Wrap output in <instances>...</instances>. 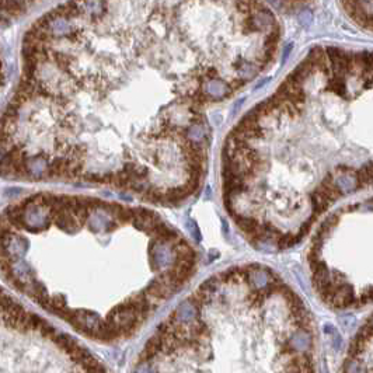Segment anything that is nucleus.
Masks as SVG:
<instances>
[{
	"label": "nucleus",
	"instance_id": "10",
	"mask_svg": "<svg viewBox=\"0 0 373 373\" xmlns=\"http://www.w3.org/2000/svg\"><path fill=\"white\" fill-rule=\"evenodd\" d=\"M245 83H247V82H245V80H243V79H236V80L233 82V84L230 86V88H232V90H237V88L243 87Z\"/></svg>",
	"mask_w": 373,
	"mask_h": 373
},
{
	"label": "nucleus",
	"instance_id": "1",
	"mask_svg": "<svg viewBox=\"0 0 373 373\" xmlns=\"http://www.w3.org/2000/svg\"><path fill=\"white\" fill-rule=\"evenodd\" d=\"M132 373H320L302 296L263 264L204 279L160 321Z\"/></svg>",
	"mask_w": 373,
	"mask_h": 373
},
{
	"label": "nucleus",
	"instance_id": "2",
	"mask_svg": "<svg viewBox=\"0 0 373 373\" xmlns=\"http://www.w3.org/2000/svg\"><path fill=\"white\" fill-rule=\"evenodd\" d=\"M355 209L350 204L323 219L306 253L312 285L331 309H359L372 300V208L361 219Z\"/></svg>",
	"mask_w": 373,
	"mask_h": 373
},
{
	"label": "nucleus",
	"instance_id": "12",
	"mask_svg": "<svg viewBox=\"0 0 373 373\" xmlns=\"http://www.w3.org/2000/svg\"><path fill=\"white\" fill-rule=\"evenodd\" d=\"M292 48H293V45H292V44H289V45L286 47V49L284 51V60H286V58L289 56V52L292 51Z\"/></svg>",
	"mask_w": 373,
	"mask_h": 373
},
{
	"label": "nucleus",
	"instance_id": "9",
	"mask_svg": "<svg viewBox=\"0 0 373 373\" xmlns=\"http://www.w3.org/2000/svg\"><path fill=\"white\" fill-rule=\"evenodd\" d=\"M312 20H313V14L309 10H303V12L299 14V21H300V24H303V25L310 24Z\"/></svg>",
	"mask_w": 373,
	"mask_h": 373
},
{
	"label": "nucleus",
	"instance_id": "11",
	"mask_svg": "<svg viewBox=\"0 0 373 373\" xmlns=\"http://www.w3.org/2000/svg\"><path fill=\"white\" fill-rule=\"evenodd\" d=\"M268 3H271L275 9H282V7L285 6V2L286 0H267Z\"/></svg>",
	"mask_w": 373,
	"mask_h": 373
},
{
	"label": "nucleus",
	"instance_id": "8",
	"mask_svg": "<svg viewBox=\"0 0 373 373\" xmlns=\"http://www.w3.org/2000/svg\"><path fill=\"white\" fill-rule=\"evenodd\" d=\"M84 5L87 7V10H90V12L94 13V14H99V13L103 12V9H104L101 0H86Z\"/></svg>",
	"mask_w": 373,
	"mask_h": 373
},
{
	"label": "nucleus",
	"instance_id": "13",
	"mask_svg": "<svg viewBox=\"0 0 373 373\" xmlns=\"http://www.w3.org/2000/svg\"><path fill=\"white\" fill-rule=\"evenodd\" d=\"M13 2H14L16 5H18V6L21 7V5H23V3H24V2H25V0H13Z\"/></svg>",
	"mask_w": 373,
	"mask_h": 373
},
{
	"label": "nucleus",
	"instance_id": "6",
	"mask_svg": "<svg viewBox=\"0 0 373 373\" xmlns=\"http://www.w3.org/2000/svg\"><path fill=\"white\" fill-rule=\"evenodd\" d=\"M205 136V131L201 123H193L186 129V139L191 142H202Z\"/></svg>",
	"mask_w": 373,
	"mask_h": 373
},
{
	"label": "nucleus",
	"instance_id": "3",
	"mask_svg": "<svg viewBox=\"0 0 373 373\" xmlns=\"http://www.w3.org/2000/svg\"><path fill=\"white\" fill-rule=\"evenodd\" d=\"M372 319L359 327L351 341L341 373H372Z\"/></svg>",
	"mask_w": 373,
	"mask_h": 373
},
{
	"label": "nucleus",
	"instance_id": "7",
	"mask_svg": "<svg viewBox=\"0 0 373 373\" xmlns=\"http://www.w3.org/2000/svg\"><path fill=\"white\" fill-rule=\"evenodd\" d=\"M237 73H239L240 79H243V80L247 82L250 77L256 76L258 73V68L251 64H243L240 68H237Z\"/></svg>",
	"mask_w": 373,
	"mask_h": 373
},
{
	"label": "nucleus",
	"instance_id": "4",
	"mask_svg": "<svg viewBox=\"0 0 373 373\" xmlns=\"http://www.w3.org/2000/svg\"><path fill=\"white\" fill-rule=\"evenodd\" d=\"M202 91L209 100H221L228 97L229 94L232 93V88L228 83H225L223 80L216 77V79L205 80Z\"/></svg>",
	"mask_w": 373,
	"mask_h": 373
},
{
	"label": "nucleus",
	"instance_id": "5",
	"mask_svg": "<svg viewBox=\"0 0 373 373\" xmlns=\"http://www.w3.org/2000/svg\"><path fill=\"white\" fill-rule=\"evenodd\" d=\"M327 90L338 94L339 97H344L345 93H347V86H345L344 79L343 77L331 76V79L328 80V84H327Z\"/></svg>",
	"mask_w": 373,
	"mask_h": 373
}]
</instances>
